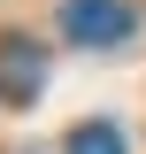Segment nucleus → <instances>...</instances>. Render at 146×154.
Listing matches in <instances>:
<instances>
[{
	"label": "nucleus",
	"instance_id": "obj_2",
	"mask_svg": "<svg viewBox=\"0 0 146 154\" xmlns=\"http://www.w3.org/2000/svg\"><path fill=\"white\" fill-rule=\"evenodd\" d=\"M38 85H46V54H38L31 38H0V100H38Z\"/></svg>",
	"mask_w": 146,
	"mask_h": 154
},
{
	"label": "nucleus",
	"instance_id": "obj_1",
	"mask_svg": "<svg viewBox=\"0 0 146 154\" xmlns=\"http://www.w3.org/2000/svg\"><path fill=\"white\" fill-rule=\"evenodd\" d=\"M131 31H138V8H131V0H62V38H69V46L108 54Z\"/></svg>",
	"mask_w": 146,
	"mask_h": 154
},
{
	"label": "nucleus",
	"instance_id": "obj_3",
	"mask_svg": "<svg viewBox=\"0 0 146 154\" xmlns=\"http://www.w3.org/2000/svg\"><path fill=\"white\" fill-rule=\"evenodd\" d=\"M62 154H131V146H123V131H115V123H77Z\"/></svg>",
	"mask_w": 146,
	"mask_h": 154
}]
</instances>
